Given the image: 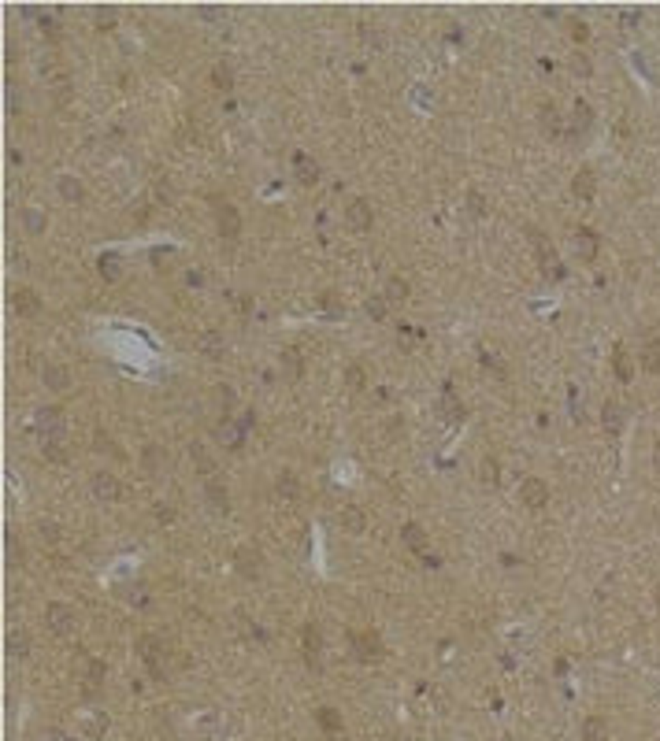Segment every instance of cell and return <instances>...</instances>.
I'll return each mask as SVG.
<instances>
[{
    "label": "cell",
    "mask_w": 660,
    "mask_h": 741,
    "mask_svg": "<svg viewBox=\"0 0 660 741\" xmlns=\"http://www.w3.org/2000/svg\"><path fill=\"white\" fill-rule=\"evenodd\" d=\"M349 645H353V656L360 664H379L382 653H386V645H382L379 630H353L349 634Z\"/></svg>",
    "instance_id": "6da1fadb"
},
{
    "label": "cell",
    "mask_w": 660,
    "mask_h": 741,
    "mask_svg": "<svg viewBox=\"0 0 660 741\" xmlns=\"http://www.w3.org/2000/svg\"><path fill=\"white\" fill-rule=\"evenodd\" d=\"M137 653H141V660H145V667H149V675L156 682H163L167 679V653H163V645H160V637H152V634H141L137 637Z\"/></svg>",
    "instance_id": "7a4b0ae2"
},
{
    "label": "cell",
    "mask_w": 660,
    "mask_h": 741,
    "mask_svg": "<svg viewBox=\"0 0 660 741\" xmlns=\"http://www.w3.org/2000/svg\"><path fill=\"white\" fill-rule=\"evenodd\" d=\"M34 426H38V434L45 437V441H56V437H63V430H67L63 408H56V404L38 408V415H34Z\"/></svg>",
    "instance_id": "3957f363"
},
{
    "label": "cell",
    "mask_w": 660,
    "mask_h": 741,
    "mask_svg": "<svg viewBox=\"0 0 660 741\" xmlns=\"http://www.w3.org/2000/svg\"><path fill=\"white\" fill-rule=\"evenodd\" d=\"M45 623H49V630L56 637H71V634H75V627H78V619H75V611H71L67 605L52 600V605L45 608Z\"/></svg>",
    "instance_id": "277c9868"
},
{
    "label": "cell",
    "mask_w": 660,
    "mask_h": 741,
    "mask_svg": "<svg viewBox=\"0 0 660 741\" xmlns=\"http://www.w3.org/2000/svg\"><path fill=\"white\" fill-rule=\"evenodd\" d=\"M215 226H219V237H226V241L241 237V215H237L231 200H215Z\"/></svg>",
    "instance_id": "5b68a950"
},
{
    "label": "cell",
    "mask_w": 660,
    "mask_h": 741,
    "mask_svg": "<svg viewBox=\"0 0 660 741\" xmlns=\"http://www.w3.org/2000/svg\"><path fill=\"white\" fill-rule=\"evenodd\" d=\"M89 489H93V497L100 500V505H115V500L123 497L119 478H115V474H108V471H97L93 478H89Z\"/></svg>",
    "instance_id": "8992f818"
},
{
    "label": "cell",
    "mask_w": 660,
    "mask_h": 741,
    "mask_svg": "<svg viewBox=\"0 0 660 741\" xmlns=\"http://www.w3.org/2000/svg\"><path fill=\"white\" fill-rule=\"evenodd\" d=\"M300 645H305V664L311 667V671H319V664H323V634H319L316 623H305V630H300Z\"/></svg>",
    "instance_id": "52a82bcc"
},
{
    "label": "cell",
    "mask_w": 660,
    "mask_h": 741,
    "mask_svg": "<svg viewBox=\"0 0 660 741\" xmlns=\"http://www.w3.org/2000/svg\"><path fill=\"white\" fill-rule=\"evenodd\" d=\"M571 245H575V256H579L582 263H593V260H598V249H601V237L593 234L590 226H575Z\"/></svg>",
    "instance_id": "ba28073f"
},
{
    "label": "cell",
    "mask_w": 660,
    "mask_h": 741,
    "mask_svg": "<svg viewBox=\"0 0 660 741\" xmlns=\"http://www.w3.org/2000/svg\"><path fill=\"white\" fill-rule=\"evenodd\" d=\"M530 241H534V249H538V263H542V271L549 274V278H564V267H561V260H556L553 245L545 241V234L530 230Z\"/></svg>",
    "instance_id": "9c48e42d"
},
{
    "label": "cell",
    "mask_w": 660,
    "mask_h": 741,
    "mask_svg": "<svg viewBox=\"0 0 660 741\" xmlns=\"http://www.w3.org/2000/svg\"><path fill=\"white\" fill-rule=\"evenodd\" d=\"M215 441L223 445V449H231V452L241 449V445H245V426H241V419H219Z\"/></svg>",
    "instance_id": "30bf717a"
},
{
    "label": "cell",
    "mask_w": 660,
    "mask_h": 741,
    "mask_svg": "<svg viewBox=\"0 0 660 741\" xmlns=\"http://www.w3.org/2000/svg\"><path fill=\"white\" fill-rule=\"evenodd\" d=\"M519 500H523V505H527L530 511L545 508V500H549V486H545L542 478H534V474H530V478H523V486H519Z\"/></svg>",
    "instance_id": "8fae6325"
},
{
    "label": "cell",
    "mask_w": 660,
    "mask_h": 741,
    "mask_svg": "<svg viewBox=\"0 0 660 741\" xmlns=\"http://www.w3.org/2000/svg\"><path fill=\"white\" fill-rule=\"evenodd\" d=\"M75 671H78V679L86 682L89 690L104 682V664H100L97 656H89V653H78V660H75Z\"/></svg>",
    "instance_id": "7c38bea8"
},
{
    "label": "cell",
    "mask_w": 660,
    "mask_h": 741,
    "mask_svg": "<svg viewBox=\"0 0 660 741\" xmlns=\"http://www.w3.org/2000/svg\"><path fill=\"white\" fill-rule=\"evenodd\" d=\"M345 219H349V226L353 230H371V223H375V212H371V204L368 200H349V208H345Z\"/></svg>",
    "instance_id": "4fadbf2b"
},
{
    "label": "cell",
    "mask_w": 660,
    "mask_h": 741,
    "mask_svg": "<svg viewBox=\"0 0 660 741\" xmlns=\"http://www.w3.org/2000/svg\"><path fill=\"white\" fill-rule=\"evenodd\" d=\"M12 308H15V312H19L23 319H34V315L41 312V297H38V293H34V289L19 286V289L12 293Z\"/></svg>",
    "instance_id": "5bb4252c"
},
{
    "label": "cell",
    "mask_w": 660,
    "mask_h": 741,
    "mask_svg": "<svg viewBox=\"0 0 660 741\" xmlns=\"http://www.w3.org/2000/svg\"><path fill=\"white\" fill-rule=\"evenodd\" d=\"M234 567H237V574H241V579H256V574H260V552H256V548H249V545L234 548Z\"/></svg>",
    "instance_id": "9a60e30c"
},
{
    "label": "cell",
    "mask_w": 660,
    "mask_h": 741,
    "mask_svg": "<svg viewBox=\"0 0 660 741\" xmlns=\"http://www.w3.org/2000/svg\"><path fill=\"white\" fill-rule=\"evenodd\" d=\"M571 193H575V200H593V193H598V175H593L590 167H579L571 178Z\"/></svg>",
    "instance_id": "2e32d148"
},
{
    "label": "cell",
    "mask_w": 660,
    "mask_h": 741,
    "mask_svg": "<svg viewBox=\"0 0 660 741\" xmlns=\"http://www.w3.org/2000/svg\"><path fill=\"white\" fill-rule=\"evenodd\" d=\"M41 378H45V386H49L52 393H67L71 389V371L63 367V363H45Z\"/></svg>",
    "instance_id": "e0dca14e"
},
{
    "label": "cell",
    "mask_w": 660,
    "mask_h": 741,
    "mask_svg": "<svg viewBox=\"0 0 660 741\" xmlns=\"http://www.w3.org/2000/svg\"><path fill=\"white\" fill-rule=\"evenodd\" d=\"M223 349H226V341H223V334H219V330H200L197 352L204 356V360H219V356H223Z\"/></svg>",
    "instance_id": "ac0fdd59"
},
{
    "label": "cell",
    "mask_w": 660,
    "mask_h": 741,
    "mask_svg": "<svg viewBox=\"0 0 660 741\" xmlns=\"http://www.w3.org/2000/svg\"><path fill=\"white\" fill-rule=\"evenodd\" d=\"M293 171H297V182H300V186H316V182H319V163L308 160L305 152H297V156H293Z\"/></svg>",
    "instance_id": "d6986e66"
},
{
    "label": "cell",
    "mask_w": 660,
    "mask_h": 741,
    "mask_svg": "<svg viewBox=\"0 0 660 741\" xmlns=\"http://www.w3.org/2000/svg\"><path fill=\"white\" fill-rule=\"evenodd\" d=\"M204 497H208V508H212V511H226V508H231V493H226V486H223V482H215V478L204 482Z\"/></svg>",
    "instance_id": "ffe728a7"
},
{
    "label": "cell",
    "mask_w": 660,
    "mask_h": 741,
    "mask_svg": "<svg viewBox=\"0 0 660 741\" xmlns=\"http://www.w3.org/2000/svg\"><path fill=\"white\" fill-rule=\"evenodd\" d=\"M316 722L323 727L327 738H342V734H345V722H342V716H338L334 708H319V712H316Z\"/></svg>",
    "instance_id": "44dd1931"
},
{
    "label": "cell",
    "mask_w": 660,
    "mask_h": 741,
    "mask_svg": "<svg viewBox=\"0 0 660 741\" xmlns=\"http://www.w3.org/2000/svg\"><path fill=\"white\" fill-rule=\"evenodd\" d=\"M342 526H345V534H364V530H368V515H364L356 505H345L342 508Z\"/></svg>",
    "instance_id": "7402d4cb"
},
{
    "label": "cell",
    "mask_w": 660,
    "mask_h": 741,
    "mask_svg": "<svg viewBox=\"0 0 660 741\" xmlns=\"http://www.w3.org/2000/svg\"><path fill=\"white\" fill-rule=\"evenodd\" d=\"M401 542H405L408 548H416V552H427V530L419 523H405L401 526Z\"/></svg>",
    "instance_id": "603a6c76"
},
{
    "label": "cell",
    "mask_w": 660,
    "mask_h": 741,
    "mask_svg": "<svg viewBox=\"0 0 660 741\" xmlns=\"http://www.w3.org/2000/svg\"><path fill=\"white\" fill-rule=\"evenodd\" d=\"M612 371H616L620 382H630V378H635V367H630V352L623 349V345H616V352H612Z\"/></svg>",
    "instance_id": "cb8c5ba5"
},
{
    "label": "cell",
    "mask_w": 660,
    "mask_h": 741,
    "mask_svg": "<svg viewBox=\"0 0 660 741\" xmlns=\"http://www.w3.org/2000/svg\"><path fill=\"white\" fill-rule=\"evenodd\" d=\"M60 197L71 200V204H82V200H86V189H82V182L75 175H63L60 178Z\"/></svg>",
    "instance_id": "d4e9b609"
},
{
    "label": "cell",
    "mask_w": 660,
    "mask_h": 741,
    "mask_svg": "<svg viewBox=\"0 0 660 741\" xmlns=\"http://www.w3.org/2000/svg\"><path fill=\"white\" fill-rule=\"evenodd\" d=\"M23 226L30 237H41L45 226H49V219H45V212H38V208H23Z\"/></svg>",
    "instance_id": "484cf974"
},
{
    "label": "cell",
    "mask_w": 660,
    "mask_h": 741,
    "mask_svg": "<svg viewBox=\"0 0 660 741\" xmlns=\"http://www.w3.org/2000/svg\"><path fill=\"white\" fill-rule=\"evenodd\" d=\"M382 297H386L390 304H405V300H408V278L393 274V278L386 282V293H382Z\"/></svg>",
    "instance_id": "4316f807"
},
{
    "label": "cell",
    "mask_w": 660,
    "mask_h": 741,
    "mask_svg": "<svg viewBox=\"0 0 660 741\" xmlns=\"http://www.w3.org/2000/svg\"><path fill=\"white\" fill-rule=\"evenodd\" d=\"M8 653H12L15 660L30 656V637H26V630H19V627H15L12 634H8Z\"/></svg>",
    "instance_id": "83f0119b"
},
{
    "label": "cell",
    "mask_w": 660,
    "mask_h": 741,
    "mask_svg": "<svg viewBox=\"0 0 660 741\" xmlns=\"http://www.w3.org/2000/svg\"><path fill=\"white\" fill-rule=\"evenodd\" d=\"M582 741H609V727L601 716H590L582 722Z\"/></svg>",
    "instance_id": "f1b7e54d"
},
{
    "label": "cell",
    "mask_w": 660,
    "mask_h": 741,
    "mask_svg": "<svg viewBox=\"0 0 660 741\" xmlns=\"http://www.w3.org/2000/svg\"><path fill=\"white\" fill-rule=\"evenodd\" d=\"M212 86L219 89V93H231V89H234V75H231V67H226L223 60L212 67Z\"/></svg>",
    "instance_id": "f546056e"
},
{
    "label": "cell",
    "mask_w": 660,
    "mask_h": 741,
    "mask_svg": "<svg viewBox=\"0 0 660 741\" xmlns=\"http://www.w3.org/2000/svg\"><path fill=\"white\" fill-rule=\"evenodd\" d=\"M345 386H349L353 393H360L364 386H368V371H364V363H349V367H345Z\"/></svg>",
    "instance_id": "4dcf8cb0"
},
{
    "label": "cell",
    "mask_w": 660,
    "mask_h": 741,
    "mask_svg": "<svg viewBox=\"0 0 660 741\" xmlns=\"http://www.w3.org/2000/svg\"><path fill=\"white\" fill-rule=\"evenodd\" d=\"M538 119H542V130H545L549 137H556V134H561V112H556L553 104H545L542 112H538Z\"/></svg>",
    "instance_id": "1f68e13d"
},
{
    "label": "cell",
    "mask_w": 660,
    "mask_h": 741,
    "mask_svg": "<svg viewBox=\"0 0 660 741\" xmlns=\"http://www.w3.org/2000/svg\"><path fill=\"white\" fill-rule=\"evenodd\" d=\"M41 449H45V456H49L52 463H67V460H71V449H67V441H63V437H56V441H45Z\"/></svg>",
    "instance_id": "d6a6232c"
},
{
    "label": "cell",
    "mask_w": 660,
    "mask_h": 741,
    "mask_svg": "<svg viewBox=\"0 0 660 741\" xmlns=\"http://www.w3.org/2000/svg\"><path fill=\"white\" fill-rule=\"evenodd\" d=\"M479 478H482V486H497L501 482V467H497L493 456H486V460L479 463Z\"/></svg>",
    "instance_id": "836d02e7"
},
{
    "label": "cell",
    "mask_w": 660,
    "mask_h": 741,
    "mask_svg": "<svg viewBox=\"0 0 660 741\" xmlns=\"http://www.w3.org/2000/svg\"><path fill=\"white\" fill-rule=\"evenodd\" d=\"M442 411H445L449 423H464V404H460V400H456L449 389H445V397H442Z\"/></svg>",
    "instance_id": "e575fe53"
},
{
    "label": "cell",
    "mask_w": 660,
    "mask_h": 741,
    "mask_svg": "<svg viewBox=\"0 0 660 741\" xmlns=\"http://www.w3.org/2000/svg\"><path fill=\"white\" fill-rule=\"evenodd\" d=\"M601 423H604V430H609V434H620V426H623V408H620V404H604Z\"/></svg>",
    "instance_id": "d590c367"
},
{
    "label": "cell",
    "mask_w": 660,
    "mask_h": 741,
    "mask_svg": "<svg viewBox=\"0 0 660 741\" xmlns=\"http://www.w3.org/2000/svg\"><path fill=\"white\" fill-rule=\"evenodd\" d=\"M104 730H108V716L104 712H89L86 716V734L89 738H104Z\"/></svg>",
    "instance_id": "8d00e7d4"
},
{
    "label": "cell",
    "mask_w": 660,
    "mask_h": 741,
    "mask_svg": "<svg viewBox=\"0 0 660 741\" xmlns=\"http://www.w3.org/2000/svg\"><path fill=\"white\" fill-rule=\"evenodd\" d=\"M30 15H38V23H41V30L49 34L52 41L60 38V19H56V12H30Z\"/></svg>",
    "instance_id": "74e56055"
},
{
    "label": "cell",
    "mask_w": 660,
    "mask_h": 741,
    "mask_svg": "<svg viewBox=\"0 0 660 741\" xmlns=\"http://www.w3.org/2000/svg\"><path fill=\"white\" fill-rule=\"evenodd\" d=\"M97 271L104 274L108 282H119V274H123V271H119V256H100V260H97Z\"/></svg>",
    "instance_id": "f35d334b"
},
{
    "label": "cell",
    "mask_w": 660,
    "mask_h": 741,
    "mask_svg": "<svg viewBox=\"0 0 660 741\" xmlns=\"http://www.w3.org/2000/svg\"><path fill=\"white\" fill-rule=\"evenodd\" d=\"M4 545H8V563H12V567H19V563H23V545H19V534H15V530H8Z\"/></svg>",
    "instance_id": "ab89813d"
},
{
    "label": "cell",
    "mask_w": 660,
    "mask_h": 741,
    "mask_svg": "<svg viewBox=\"0 0 660 741\" xmlns=\"http://www.w3.org/2000/svg\"><path fill=\"white\" fill-rule=\"evenodd\" d=\"M319 304H323V312H327V315H342V312H345V304H342V297H338V293H334V289H327V293H323V297H319Z\"/></svg>",
    "instance_id": "60d3db41"
},
{
    "label": "cell",
    "mask_w": 660,
    "mask_h": 741,
    "mask_svg": "<svg viewBox=\"0 0 660 741\" xmlns=\"http://www.w3.org/2000/svg\"><path fill=\"white\" fill-rule=\"evenodd\" d=\"M641 363H646V371H660V345L649 337V345H646V352H641Z\"/></svg>",
    "instance_id": "b9f144b4"
},
{
    "label": "cell",
    "mask_w": 660,
    "mask_h": 741,
    "mask_svg": "<svg viewBox=\"0 0 660 741\" xmlns=\"http://www.w3.org/2000/svg\"><path fill=\"white\" fill-rule=\"evenodd\" d=\"M467 212H471L475 219H482L486 212H490V208H486V197L479 193V189H471V193H467Z\"/></svg>",
    "instance_id": "7bdbcfd3"
},
{
    "label": "cell",
    "mask_w": 660,
    "mask_h": 741,
    "mask_svg": "<svg viewBox=\"0 0 660 741\" xmlns=\"http://www.w3.org/2000/svg\"><path fill=\"white\" fill-rule=\"evenodd\" d=\"M386 304H390L386 297H368V304H364V308H368L371 319H379V323H382V319H386Z\"/></svg>",
    "instance_id": "ee69618b"
},
{
    "label": "cell",
    "mask_w": 660,
    "mask_h": 741,
    "mask_svg": "<svg viewBox=\"0 0 660 741\" xmlns=\"http://www.w3.org/2000/svg\"><path fill=\"white\" fill-rule=\"evenodd\" d=\"M93 19H97V30H104V34H108V30L115 26V12H112V8H97Z\"/></svg>",
    "instance_id": "f6af8a7d"
},
{
    "label": "cell",
    "mask_w": 660,
    "mask_h": 741,
    "mask_svg": "<svg viewBox=\"0 0 660 741\" xmlns=\"http://www.w3.org/2000/svg\"><path fill=\"white\" fill-rule=\"evenodd\" d=\"M282 363H286V371L293 374V378H300V352H297V349H286V352H282Z\"/></svg>",
    "instance_id": "bcb514c9"
},
{
    "label": "cell",
    "mask_w": 660,
    "mask_h": 741,
    "mask_svg": "<svg viewBox=\"0 0 660 741\" xmlns=\"http://www.w3.org/2000/svg\"><path fill=\"white\" fill-rule=\"evenodd\" d=\"M571 119L579 123V130H586V126L593 123V112H590V108H586L582 100H579V104H575V112H571Z\"/></svg>",
    "instance_id": "7dc6e473"
},
{
    "label": "cell",
    "mask_w": 660,
    "mask_h": 741,
    "mask_svg": "<svg viewBox=\"0 0 660 741\" xmlns=\"http://www.w3.org/2000/svg\"><path fill=\"white\" fill-rule=\"evenodd\" d=\"M97 449H104L108 456H115V460H123V452L115 449V441H112V437L104 434V430H97Z\"/></svg>",
    "instance_id": "c3c4849f"
},
{
    "label": "cell",
    "mask_w": 660,
    "mask_h": 741,
    "mask_svg": "<svg viewBox=\"0 0 660 741\" xmlns=\"http://www.w3.org/2000/svg\"><path fill=\"white\" fill-rule=\"evenodd\" d=\"M126 600H130V605H149V593H145V585H141V582H134V585H130V593H126Z\"/></svg>",
    "instance_id": "681fc988"
},
{
    "label": "cell",
    "mask_w": 660,
    "mask_h": 741,
    "mask_svg": "<svg viewBox=\"0 0 660 741\" xmlns=\"http://www.w3.org/2000/svg\"><path fill=\"white\" fill-rule=\"evenodd\" d=\"M145 463H149V467H163V449H156V445H145Z\"/></svg>",
    "instance_id": "f907efd6"
},
{
    "label": "cell",
    "mask_w": 660,
    "mask_h": 741,
    "mask_svg": "<svg viewBox=\"0 0 660 741\" xmlns=\"http://www.w3.org/2000/svg\"><path fill=\"white\" fill-rule=\"evenodd\" d=\"M571 71H575V75H582V78H586V75H590V60H586L582 52H575V56H571Z\"/></svg>",
    "instance_id": "816d5d0a"
},
{
    "label": "cell",
    "mask_w": 660,
    "mask_h": 741,
    "mask_svg": "<svg viewBox=\"0 0 660 741\" xmlns=\"http://www.w3.org/2000/svg\"><path fill=\"white\" fill-rule=\"evenodd\" d=\"M279 489L286 493V497H293V493H297V482H293V474H290V471H282V474H279Z\"/></svg>",
    "instance_id": "f5cc1de1"
},
{
    "label": "cell",
    "mask_w": 660,
    "mask_h": 741,
    "mask_svg": "<svg viewBox=\"0 0 660 741\" xmlns=\"http://www.w3.org/2000/svg\"><path fill=\"white\" fill-rule=\"evenodd\" d=\"M567 34H571V41H586V38H590L586 23H571V30H567Z\"/></svg>",
    "instance_id": "db71d44e"
},
{
    "label": "cell",
    "mask_w": 660,
    "mask_h": 741,
    "mask_svg": "<svg viewBox=\"0 0 660 741\" xmlns=\"http://www.w3.org/2000/svg\"><path fill=\"white\" fill-rule=\"evenodd\" d=\"M234 308L237 312H252V300H245V293H234Z\"/></svg>",
    "instance_id": "11a10c76"
},
{
    "label": "cell",
    "mask_w": 660,
    "mask_h": 741,
    "mask_svg": "<svg viewBox=\"0 0 660 741\" xmlns=\"http://www.w3.org/2000/svg\"><path fill=\"white\" fill-rule=\"evenodd\" d=\"M200 15L204 19H223V8H200Z\"/></svg>",
    "instance_id": "9f6ffc18"
},
{
    "label": "cell",
    "mask_w": 660,
    "mask_h": 741,
    "mask_svg": "<svg viewBox=\"0 0 660 741\" xmlns=\"http://www.w3.org/2000/svg\"><path fill=\"white\" fill-rule=\"evenodd\" d=\"M653 467H657V474H660V441H657V449H653Z\"/></svg>",
    "instance_id": "6f0895ef"
},
{
    "label": "cell",
    "mask_w": 660,
    "mask_h": 741,
    "mask_svg": "<svg viewBox=\"0 0 660 741\" xmlns=\"http://www.w3.org/2000/svg\"><path fill=\"white\" fill-rule=\"evenodd\" d=\"M657 611H660V585H657Z\"/></svg>",
    "instance_id": "680465c9"
}]
</instances>
